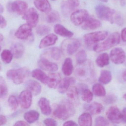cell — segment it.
Segmentation results:
<instances>
[{
  "mask_svg": "<svg viewBox=\"0 0 126 126\" xmlns=\"http://www.w3.org/2000/svg\"><path fill=\"white\" fill-rule=\"evenodd\" d=\"M75 109L73 104L68 100H63L53 112L54 116L60 120H65L74 115Z\"/></svg>",
  "mask_w": 126,
  "mask_h": 126,
  "instance_id": "obj_1",
  "label": "cell"
},
{
  "mask_svg": "<svg viewBox=\"0 0 126 126\" xmlns=\"http://www.w3.org/2000/svg\"><path fill=\"white\" fill-rule=\"evenodd\" d=\"M120 36L118 32L112 33L103 42L95 44L93 50L96 53H100L108 50L120 43Z\"/></svg>",
  "mask_w": 126,
  "mask_h": 126,
  "instance_id": "obj_2",
  "label": "cell"
},
{
  "mask_svg": "<svg viewBox=\"0 0 126 126\" xmlns=\"http://www.w3.org/2000/svg\"><path fill=\"white\" fill-rule=\"evenodd\" d=\"M95 13L97 17L111 24L115 22L117 13L113 9L103 4H98L95 7Z\"/></svg>",
  "mask_w": 126,
  "mask_h": 126,
  "instance_id": "obj_3",
  "label": "cell"
},
{
  "mask_svg": "<svg viewBox=\"0 0 126 126\" xmlns=\"http://www.w3.org/2000/svg\"><path fill=\"white\" fill-rule=\"evenodd\" d=\"M29 69L26 67H23L17 69L10 70L7 72L6 75L15 84L18 85L22 83L29 76Z\"/></svg>",
  "mask_w": 126,
  "mask_h": 126,
  "instance_id": "obj_4",
  "label": "cell"
},
{
  "mask_svg": "<svg viewBox=\"0 0 126 126\" xmlns=\"http://www.w3.org/2000/svg\"><path fill=\"white\" fill-rule=\"evenodd\" d=\"M107 31H101L94 32L86 34L84 36V40L88 47H92L95 44L104 40L108 36Z\"/></svg>",
  "mask_w": 126,
  "mask_h": 126,
  "instance_id": "obj_5",
  "label": "cell"
},
{
  "mask_svg": "<svg viewBox=\"0 0 126 126\" xmlns=\"http://www.w3.org/2000/svg\"><path fill=\"white\" fill-rule=\"evenodd\" d=\"M81 46V42L77 38H68L64 40L61 45L63 51L69 55H72Z\"/></svg>",
  "mask_w": 126,
  "mask_h": 126,
  "instance_id": "obj_6",
  "label": "cell"
},
{
  "mask_svg": "<svg viewBox=\"0 0 126 126\" xmlns=\"http://www.w3.org/2000/svg\"><path fill=\"white\" fill-rule=\"evenodd\" d=\"M8 9L19 15H23L27 11L28 5L23 1L17 0L8 4Z\"/></svg>",
  "mask_w": 126,
  "mask_h": 126,
  "instance_id": "obj_7",
  "label": "cell"
},
{
  "mask_svg": "<svg viewBox=\"0 0 126 126\" xmlns=\"http://www.w3.org/2000/svg\"><path fill=\"white\" fill-rule=\"evenodd\" d=\"M88 11L85 9H79L73 12L70 15L72 23L76 26L83 24L89 16Z\"/></svg>",
  "mask_w": 126,
  "mask_h": 126,
  "instance_id": "obj_8",
  "label": "cell"
},
{
  "mask_svg": "<svg viewBox=\"0 0 126 126\" xmlns=\"http://www.w3.org/2000/svg\"><path fill=\"white\" fill-rule=\"evenodd\" d=\"M23 15V19L26 21L27 23L32 27L37 26L39 21V15L35 9L30 8Z\"/></svg>",
  "mask_w": 126,
  "mask_h": 126,
  "instance_id": "obj_9",
  "label": "cell"
},
{
  "mask_svg": "<svg viewBox=\"0 0 126 126\" xmlns=\"http://www.w3.org/2000/svg\"><path fill=\"white\" fill-rule=\"evenodd\" d=\"M110 58L114 63L121 64L124 63L126 60V53L124 50L120 47L113 49L110 53Z\"/></svg>",
  "mask_w": 126,
  "mask_h": 126,
  "instance_id": "obj_10",
  "label": "cell"
},
{
  "mask_svg": "<svg viewBox=\"0 0 126 126\" xmlns=\"http://www.w3.org/2000/svg\"><path fill=\"white\" fill-rule=\"evenodd\" d=\"M80 4L79 0H67L63 1L61 4V8L64 16L69 15Z\"/></svg>",
  "mask_w": 126,
  "mask_h": 126,
  "instance_id": "obj_11",
  "label": "cell"
},
{
  "mask_svg": "<svg viewBox=\"0 0 126 126\" xmlns=\"http://www.w3.org/2000/svg\"><path fill=\"white\" fill-rule=\"evenodd\" d=\"M32 35V27L27 23L21 25L15 33L16 37L21 40L28 39Z\"/></svg>",
  "mask_w": 126,
  "mask_h": 126,
  "instance_id": "obj_12",
  "label": "cell"
},
{
  "mask_svg": "<svg viewBox=\"0 0 126 126\" xmlns=\"http://www.w3.org/2000/svg\"><path fill=\"white\" fill-rule=\"evenodd\" d=\"M32 94L28 90L21 92L19 96V102L23 108L27 109L31 106L32 102Z\"/></svg>",
  "mask_w": 126,
  "mask_h": 126,
  "instance_id": "obj_13",
  "label": "cell"
},
{
  "mask_svg": "<svg viewBox=\"0 0 126 126\" xmlns=\"http://www.w3.org/2000/svg\"><path fill=\"white\" fill-rule=\"evenodd\" d=\"M108 120L113 124H119L121 120V112L116 107H111L107 112Z\"/></svg>",
  "mask_w": 126,
  "mask_h": 126,
  "instance_id": "obj_14",
  "label": "cell"
},
{
  "mask_svg": "<svg viewBox=\"0 0 126 126\" xmlns=\"http://www.w3.org/2000/svg\"><path fill=\"white\" fill-rule=\"evenodd\" d=\"M82 26V28L86 30H94L101 26L100 21L93 16H89Z\"/></svg>",
  "mask_w": 126,
  "mask_h": 126,
  "instance_id": "obj_15",
  "label": "cell"
},
{
  "mask_svg": "<svg viewBox=\"0 0 126 126\" xmlns=\"http://www.w3.org/2000/svg\"><path fill=\"white\" fill-rule=\"evenodd\" d=\"M89 66L84 65L78 67L76 70V76L79 79L83 80H87L91 76L92 72L91 67Z\"/></svg>",
  "mask_w": 126,
  "mask_h": 126,
  "instance_id": "obj_16",
  "label": "cell"
},
{
  "mask_svg": "<svg viewBox=\"0 0 126 126\" xmlns=\"http://www.w3.org/2000/svg\"><path fill=\"white\" fill-rule=\"evenodd\" d=\"M38 65L40 68L47 71L55 72L58 69V66L56 63L51 62L44 58L39 60Z\"/></svg>",
  "mask_w": 126,
  "mask_h": 126,
  "instance_id": "obj_17",
  "label": "cell"
},
{
  "mask_svg": "<svg viewBox=\"0 0 126 126\" xmlns=\"http://www.w3.org/2000/svg\"><path fill=\"white\" fill-rule=\"evenodd\" d=\"M58 39V37L55 34H48L41 40L39 44V48L43 49L52 46L56 43Z\"/></svg>",
  "mask_w": 126,
  "mask_h": 126,
  "instance_id": "obj_18",
  "label": "cell"
},
{
  "mask_svg": "<svg viewBox=\"0 0 126 126\" xmlns=\"http://www.w3.org/2000/svg\"><path fill=\"white\" fill-rule=\"evenodd\" d=\"M27 90L30 91L33 95L36 96L40 94L42 90L41 85L37 81L34 80H29L25 84Z\"/></svg>",
  "mask_w": 126,
  "mask_h": 126,
  "instance_id": "obj_19",
  "label": "cell"
},
{
  "mask_svg": "<svg viewBox=\"0 0 126 126\" xmlns=\"http://www.w3.org/2000/svg\"><path fill=\"white\" fill-rule=\"evenodd\" d=\"M76 80L74 78L72 77L64 78L61 80L59 84L58 91L61 94H64L68 90L71 84L75 83Z\"/></svg>",
  "mask_w": 126,
  "mask_h": 126,
  "instance_id": "obj_20",
  "label": "cell"
},
{
  "mask_svg": "<svg viewBox=\"0 0 126 126\" xmlns=\"http://www.w3.org/2000/svg\"><path fill=\"white\" fill-rule=\"evenodd\" d=\"M34 4L35 7L41 12L48 13L51 10V7L48 0H34Z\"/></svg>",
  "mask_w": 126,
  "mask_h": 126,
  "instance_id": "obj_21",
  "label": "cell"
},
{
  "mask_svg": "<svg viewBox=\"0 0 126 126\" xmlns=\"http://www.w3.org/2000/svg\"><path fill=\"white\" fill-rule=\"evenodd\" d=\"M38 105L41 112L45 115H49L52 109L49 101L45 97H42L39 100Z\"/></svg>",
  "mask_w": 126,
  "mask_h": 126,
  "instance_id": "obj_22",
  "label": "cell"
},
{
  "mask_svg": "<svg viewBox=\"0 0 126 126\" xmlns=\"http://www.w3.org/2000/svg\"><path fill=\"white\" fill-rule=\"evenodd\" d=\"M61 77L58 73H53L48 76L47 84L50 89H55L61 81Z\"/></svg>",
  "mask_w": 126,
  "mask_h": 126,
  "instance_id": "obj_23",
  "label": "cell"
},
{
  "mask_svg": "<svg viewBox=\"0 0 126 126\" xmlns=\"http://www.w3.org/2000/svg\"><path fill=\"white\" fill-rule=\"evenodd\" d=\"M84 108L86 110L89 111L91 114L97 115L101 112L103 110V106L101 104L94 102L90 104H85Z\"/></svg>",
  "mask_w": 126,
  "mask_h": 126,
  "instance_id": "obj_24",
  "label": "cell"
},
{
  "mask_svg": "<svg viewBox=\"0 0 126 126\" xmlns=\"http://www.w3.org/2000/svg\"><path fill=\"white\" fill-rule=\"evenodd\" d=\"M43 55H48L54 60H59L62 57V51L58 47H52L45 51Z\"/></svg>",
  "mask_w": 126,
  "mask_h": 126,
  "instance_id": "obj_25",
  "label": "cell"
},
{
  "mask_svg": "<svg viewBox=\"0 0 126 126\" xmlns=\"http://www.w3.org/2000/svg\"><path fill=\"white\" fill-rule=\"evenodd\" d=\"M54 31L56 34L65 37H72L73 35L72 32L60 24H57L55 26Z\"/></svg>",
  "mask_w": 126,
  "mask_h": 126,
  "instance_id": "obj_26",
  "label": "cell"
},
{
  "mask_svg": "<svg viewBox=\"0 0 126 126\" xmlns=\"http://www.w3.org/2000/svg\"><path fill=\"white\" fill-rule=\"evenodd\" d=\"M25 50L24 46L22 44L16 43L11 47V51L13 57L16 58H19L23 55Z\"/></svg>",
  "mask_w": 126,
  "mask_h": 126,
  "instance_id": "obj_27",
  "label": "cell"
},
{
  "mask_svg": "<svg viewBox=\"0 0 126 126\" xmlns=\"http://www.w3.org/2000/svg\"><path fill=\"white\" fill-rule=\"evenodd\" d=\"M32 76L39 81L45 84H47L48 80V76H47L41 70L36 69L32 71Z\"/></svg>",
  "mask_w": 126,
  "mask_h": 126,
  "instance_id": "obj_28",
  "label": "cell"
},
{
  "mask_svg": "<svg viewBox=\"0 0 126 126\" xmlns=\"http://www.w3.org/2000/svg\"><path fill=\"white\" fill-rule=\"evenodd\" d=\"M73 69L72 60L70 58H67L65 59L62 66L63 73L66 76H70L72 73Z\"/></svg>",
  "mask_w": 126,
  "mask_h": 126,
  "instance_id": "obj_29",
  "label": "cell"
},
{
  "mask_svg": "<svg viewBox=\"0 0 126 126\" xmlns=\"http://www.w3.org/2000/svg\"><path fill=\"white\" fill-rule=\"evenodd\" d=\"M40 114L37 111L30 110L24 114V118L29 124H32L37 121L39 119Z\"/></svg>",
  "mask_w": 126,
  "mask_h": 126,
  "instance_id": "obj_30",
  "label": "cell"
},
{
  "mask_svg": "<svg viewBox=\"0 0 126 126\" xmlns=\"http://www.w3.org/2000/svg\"><path fill=\"white\" fill-rule=\"evenodd\" d=\"M78 123L80 126H92V119L91 115L87 112L83 113L79 118Z\"/></svg>",
  "mask_w": 126,
  "mask_h": 126,
  "instance_id": "obj_31",
  "label": "cell"
},
{
  "mask_svg": "<svg viewBox=\"0 0 126 126\" xmlns=\"http://www.w3.org/2000/svg\"><path fill=\"white\" fill-rule=\"evenodd\" d=\"M96 64L100 67H103L109 64V56L107 53H103L98 56L95 60Z\"/></svg>",
  "mask_w": 126,
  "mask_h": 126,
  "instance_id": "obj_32",
  "label": "cell"
},
{
  "mask_svg": "<svg viewBox=\"0 0 126 126\" xmlns=\"http://www.w3.org/2000/svg\"><path fill=\"white\" fill-rule=\"evenodd\" d=\"M111 73L110 71L107 70H103L101 72L98 81L102 84H106L109 83L112 80Z\"/></svg>",
  "mask_w": 126,
  "mask_h": 126,
  "instance_id": "obj_33",
  "label": "cell"
},
{
  "mask_svg": "<svg viewBox=\"0 0 126 126\" xmlns=\"http://www.w3.org/2000/svg\"><path fill=\"white\" fill-rule=\"evenodd\" d=\"M92 90L94 94L98 97H104L106 95V90L103 86L100 84H94Z\"/></svg>",
  "mask_w": 126,
  "mask_h": 126,
  "instance_id": "obj_34",
  "label": "cell"
},
{
  "mask_svg": "<svg viewBox=\"0 0 126 126\" xmlns=\"http://www.w3.org/2000/svg\"><path fill=\"white\" fill-rule=\"evenodd\" d=\"M67 97L72 101L76 102L78 100V93L77 88L74 86L69 87L67 91Z\"/></svg>",
  "mask_w": 126,
  "mask_h": 126,
  "instance_id": "obj_35",
  "label": "cell"
},
{
  "mask_svg": "<svg viewBox=\"0 0 126 126\" xmlns=\"http://www.w3.org/2000/svg\"><path fill=\"white\" fill-rule=\"evenodd\" d=\"M13 57L11 51L7 49L4 50L1 54V60L4 63L7 64L11 63Z\"/></svg>",
  "mask_w": 126,
  "mask_h": 126,
  "instance_id": "obj_36",
  "label": "cell"
},
{
  "mask_svg": "<svg viewBox=\"0 0 126 126\" xmlns=\"http://www.w3.org/2000/svg\"><path fill=\"white\" fill-rule=\"evenodd\" d=\"M8 90L6 83L3 77L0 76V98H3L7 95Z\"/></svg>",
  "mask_w": 126,
  "mask_h": 126,
  "instance_id": "obj_37",
  "label": "cell"
},
{
  "mask_svg": "<svg viewBox=\"0 0 126 126\" xmlns=\"http://www.w3.org/2000/svg\"><path fill=\"white\" fill-rule=\"evenodd\" d=\"M60 16L58 12L52 11L49 13L46 18V20L49 23H54L60 21Z\"/></svg>",
  "mask_w": 126,
  "mask_h": 126,
  "instance_id": "obj_38",
  "label": "cell"
},
{
  "mask_svg": "<svg viewBox=\"0 0 126 126\" xmlns=\"http://www.w3.org/2000/svg\"><path fill=\"white\" fill-rule=\"evenodd\" d=\"M51 28L50 27L44 24H41L37 27L36 32L40 36H43L47 35L50 32Z\"/></svg>",
  "mask_w": 126,
  "mask_h": 126,
  "instance_id": "obj_39",
  "label": "cell"
},
{
  "mask_svg": "<svg viewBox=\"0 0 126 126\" xmlns=\"http://www.w3.org/2000/svg\"><path fill=\"white\" fill-rule=\"evenodd\" d=\"M87 58V55L84 50L79 51L76 55V62L78 64L81 65L86 62Z\"/></svg>",
  "mask_w": 126,
  "mask_h": 126,
  "instance_id": "obj_40",
  "label": "cell"
},
{
  "mask_svg": "<svg viewBox=\"0 0 126 126\" xmlns=\"http://www.w3.org/2000/svg\"><path fill=\"white\" fill-rule=\"evenodd\" d=\"M81 93V98L84 101L89 103L92 101L93 94L88 88L83 90Z\"/></svg>",
  "mask_w": 126,
  "mask_h": 126,
  "instance_id": "obj_41",
  "label": "cell"
},
{
  "mask_svg": "<svg viewBox=\"0 0 126 126\" xmlns=\"http://www.w3.org/2000/svg\"><path fill=\"white\" fill-rule=\"evenodd\" d=\"M8 104L12 110L15 111L18 107V102L15 96L13 95L10 96L8 98Z\"/></svg>",
  "mask_w": 126,
  "mask_h": 126,
  "instance_id": "obj_42",
  "label": "cell"
},
{
  "mask_svg": "<svg viewBox=\"0 0 126 126\" xmlns=\"http://www.w3.org/2000/svg\"><path fill=\"white\" fill-rule=\"evenodd\" d=\"M109 125V121L104 117L99 116L95 118V126H108Z\"/></svg>",
  "mask_w": 126,
  "mask_h": 126,
  "instance_id": "obj_43",
  "label": "cell"
},
{
  "mask_svg": "<svg viewBox=\"0 0 126 126\" xmlns=\"http://www.w3.org/2000/svg\"><path fill=\"white\" fill-rule=\"evenodd\" d=\"M117 98L114 95L111 94L107 96L104 99V103L106 104H111L116 102Z\"/></svg>",
  "mask_w": 126,
  "mask_h": 126,
  "instance_id": "obj_44",
  "label": "cell"
},
{
  "mask_svg": "<svg viewBox=\"0 0 126 126\" xmlns=\"http://www.w3.org/2000/svg\"><path fill=\"white\" fill-rule=\"evenodd\" d=\"M44 123L47 126H57V123L56 121L52 118H47L44 121Z\"/></svg>",
  "mask_w": 126,
  "mask_h": 126,
  "instance_id": "obj_45",
  "label": "cell"
},
{
  "mask_svg": "<svg viewBox=\"0 0 126 126\" xmlns=\"http://www.w3.org/2000/svg\"><path fill=\"white\" fill-rule=\"evenodd\" d=\"M7 25V22L4 18L0 15V28H4Z\"/></svg>",
  "mask_w": 126,
  "mask_h": 126,
  "instance_id": "obj_46",
  "label": "cell"
},
{
  "mask_svg": "<svg viewBox=\"0 0 126 126\" xmlns=\"http://www.w3.org/2000/svg\"><path fill=\"white\" fill-rule=\"evenodd\" d=\"M88 88V86L86 84H80L78 85L77 89L78 92L81 93V92L83 90L87 89Z\"/></svg>",
  "mask_w": 126,
  "mask_h": 126,
  "instance_id": "obj_47",
  "label": "cell"
},
{
  "mask_svg": "<svg viewBox=\"0 0 126 126\" xmlns=\"http://www.w3.org/2000/svg\"><path fill=\"white\" fill-rule=\"evenodd\" d=\"M121 120L126 123V107L124 108L121 112Z\"/></svg>",
  "mask_w": 126,
  "mask_h": 126,
  "instance_id": "obj_48",
  "label": "cell"
},
{
  "mask_svg": "<svg viewBox=\"0 0 126 126\" xmlns=\"http://www.w3.org/2000/svg\"><path fill=\"white\" fill-rule=\"evenodd\" d=\"M6 118L3 115H0V126H3L7 123Z\"/></svg>",
  "mask_w": 126,
  "mask_h": 126,
  "instance_id": "obj_49",
  "label": "cell"
},
{
  "mask_svg": "<svg viewBox=\"0 0 126 126\" xmlns=\"http://www.w3.org/2000/svg\"><path fill=\"white\" fill-rule=\"evenodd\" d=\"M14 126H29V124L28 123H26L24 121H17L15 123L14 125Z\"/></svg>",
  "mask_w": 126,
  "mask_h": 126,
  "instance_id": "obj_50",
  "label": "cell"
},
{
  "mask_svg": "<svg viewBox=\"0 0 126 126\" xmlns=\"http://www.w3.org/2000/svg\"><path fill=\"white\" fill-rule=\"evenodd\" d=\"M63 126H78V124L72 121H66Z\"/></svg>",
  "mask_w": 126,
  "mask_h": 126,
  "instance_id": "obj_51",
  "label": "cell"
},
{
  "mask_svg": "<svg viewBox=\"0 0 126 126\" xmlns=\"http://www.w3.org/2000/svg\"><path fill=\"white\" fill-rule=\"evenodd\" d=\"M121 37L124 41L126 42V27L124 28L121 31Z\"/></svg>",
  "mask_w": 126,
  "mask_h": 126,
  "instance_id": "obj_52",
  "label": "cell"
},
{
  "mask_svg": "<svg viewBox=\"0 0 126 126\" xmlns=\"http://www.w3.org/2000/svg\"><path fill=\"white\" fill-rule=\"evenodd\" d=\"M123 78L124 81L126 83V70L124 71L123 73Z\"/></svg>",
  "mask_w": 126,
  "mask_h": 126,
  "instance_id": "obj_53",
  "label": "cell"
},
{
  "mask_svg": "<svg viewBox=\"0 0 126 126\" xmlns=\"http://www.w3.org/2000/svg\"><path fill=\"white\" fill-rule=\"evenodd\" d=\"M4 11V8L1 4H0V13H2Z\"/></svg>",
  "mask_w": 126,
  "mask_h": 126,
  "instance_id": "obj_54",
  "label": "cell"
},
{
  "mask_svg": "<svg viewBox=\"0 0 126 126\" xmlns=\"http://www.w3.org/2000/svg\"><path fill=\"white\" fill-rule=\"evenodd\" d=\"M3 40V36L1 33H0V43Z\"/></svg>",
  "mask_w": 126,
  "mask_h": 126,
  "instance_id": "obj_55",
  "label": "cell"
},
{
  "mask_svg": "<svg viewBox=\"0 0 126 126\" xmlns=\"http://www.w3.org/2000/svg\"><path fill=\"white\" fill-rule=\"evenodd\" d=\"M123 98L126 101V94H125L124 95Z\"/></svg>",
  "mask_w": 126,
  "mask_h": 126,
  "instance_id": "obj_56",
  "label": "cell"
},
{
  "mask_svg": "<svg viewBox=\"0 0 126 126\" xmlns=\"http://www.w3.org/2000/svg\"><path fill=\"white\" fill-rule=\"evenodd\" d=\"M1 63L0 62V71L1 70Z\"/></svg>",
  "mask_w": 126,
  "mask_h": 126,
  "instance_id": "obj_57",
  "label": "cell"
},
{
  "mask_svg": "<svg viewBox=\"0 0 126 126\" xmlns=\"http://www.w3.org/2000/svg\"><path fill=\"white\" fill-rule=\"evenodd\" d=\"M101 0L103 1H105V2H106L107 1V0Z\"/></svg>",
  "mask_w": 126,
  "mask_h": 126,
  "instance_id": "obj_58",
  "label": "cell"
},
{
  "mask_svg": "<svg viewBox=\"0 0 126 126\" xmlns=\"http://www.w3.org/2000/svg\"><path fill=\"white\" fill-rule=\"evenodd\" d=\"M1 50V47L0 46V52Z\"/></svg>",
  "mask_w": 126,
  "mask_h": 126,
  "instance_id": "obj_59",
  "label": "cell"
},
{
  "mask_svg": "<svg viewBox=\"0 0 126 126\" xmlns=\"http://www.w3.org/2000/svg\"><path fill=\"white\" fill-rule=\"evenodd\" d=\"M1 111V107H0V111Z\"/></svg>",
  "mask_w": 126,
  "mask_h": 126,
  "instance_id": "obj_60",
  "label": "cell"
},
{
  "mask_svg": "<svg viewBox=\"0 0 126 126\" xmlns=\"http://www.w3.org/2000/svg\"><path fill=\"white\" fill-rule=\"evenodd\" d=\"M52 0L54 1V0Z\"/></svg>",
  "mask_w": 126,
  "mask_h": 126,
  "instance_id": "obj_61",
  "label": "cell"
}]
</instances>
